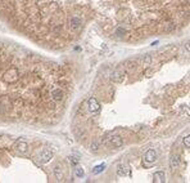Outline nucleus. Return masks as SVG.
<instances>
[{"mask_svg":"<svg viewBox=\"0 0 190 183\" xmlns=\"http://www.w3.org/2000/svg\"><path fill=\"white\" fill-rule=\"evenodd\" d=\"M89 110L91 111L93 113H95V112H99V110H100V103L96 101V98H94V97H91L89 99Z\"/></svg>","mask_w":190,"mask_h":183,"instance_id":"1","label":"nucleus"},{"mask_svg":"<svg viewBox=\"0 0 190 183\" xmlns=\"http://www.w3.org/2000/svg\"><path fill=\"white\" fill-rule=\"evenodd\" d=\"M123 76H125V71L122 68H117L112 74V80L116 81V83H121V81H123Z\"/></svg>","mask_w":190,"mask_h":183,"instance_id":"2","label":"nucleus"},{"mask_svg":"<svg viewBox=\"0 0 190 183\" xmlns=\"http://www.w3.org/2000/svg\"><path fill=\"white\" fill-rule=\"evenodd\" d=\"M144 160H145L147 162H154L157 160V152L156 150H148L145 152V155H144Z\"/></svg>","mask_w":190,"mask_h":183,"instance_id":"3","label":"nucleus"},{"mask_svg":"<svg viewBox=\"0 0 190 183\" xmlns=\"http://www.w3.org/2000/svg\"><path fill=\"white\" fill-rule=\"evenodd\" d=\"M51 157H53V152L49 151V150H44V151L40 153V161H41V162H48V161H50Z\"/></svg>","mask_w":190,"mask_h":183,"instance_id":"4","label":"nucleus"},{"mask_svg":"<svg viewBox=\"0 0 190 183\" xmlns=\"http://www.w3.org/2000/svg\"><path fill=\"white\" fill-rule=\"evenodd\" d=\"M154 182H157V183H163V182H166L165 172H157V173H154Z\"/></svg>","mask_w":190,"mask_h":183,"instance_id":"5","label":"nucleus"},{"mask_svg":"<svg viewBox=\"0 0 190 183\" xmlns=\"http://www.w3.org/2000/svg\"><path fill=\"white\" fill-rule=\"evenodd\" d=\"M111 139V143L109 145L111 146H113V147H116V148H118V147H121L122 146V138L121 137H118V135H116V137H113V138H109Z\"/></svg>","mask_w":190,"mask_h":183,"instance_id":"6","label":"nucleus"},{"mask_svg":"<svg viewBox=\"0 0 190 183\" xmlns=\"http://www.w3.org/2000/svg\"><path fill=\"white\" fill-rule=\"evenodd\" d=\"M51 97H53V99L55 101H60L63 98V93L60 89H54L53 92H51Z\"/></svg>","mask_w":190,"mask_h":183,"instance_id":"7","label":"nucleus"},{"mask_svg":"<svg viewBox=\"0 0 190 183\" xmlns=\"http://www.w3.org/2000/svg\"><path fill=\"white\" fill-rule=\"evenodd\" d=\"M179 164H180V161H179V157L176 155H173L172 157H171V160H170V165H171V169H177L179 168Z\"/></svg>","mask_w":190,"mask_h":183,"instance_id":"8","label":"nucleus"},{"mask_svg":"<svg viewBox=\"0 0 190 183\" xmlns=\"http://www.w3.org/2000/svg\"><path fill=\"white\" fill-rule=\"evenodd\" d=\"M128 173V166L127 165H120L118 166V175H126Z\"/></svg>","mask_w":190,"mask_h":183,"instance_id":"9","label":"nucleus"},{"mask_svg":"<svg viewBox=\"0 0 190 183\" xmlns=\"http://www.w3.org/2000/svg\"><path fill=\"white\" fill-rule=\"evenodd\" d=\"M54 173H55V177H57L58 181H63V173H62V170H60V166H55Z\"/></svg>","mask_w":190,"mask_h":183,"instance_id":"10","label":"nucleus"},{"mask_svg":"<svg viewBox=\"0 0 190 183\" xmlns=\"http://www.w3.org/2000/svg\"><path fill=\"white\" fill-rule=\"evenodd\" d=\"M104 169H105V164H100V165L95 166L94 170H93V174H99V173H102Z\"/></svg>","mask_w":190,"mask_h":183,"instance_id":"11","label":"nucleus"},{"mask_svg":"<svg viewBox=\"0 0 190 183\" xmlns=\"http://www.w3.org/2000/svg\"><path fill=\"white\" fill-rule=\"evenodd\" d=\"M17 147H18L19 151L26 152V150H27V143H25V142H18V143H17Z\"/></svg>","mask_w":190,"mask_h":183,"instance_id":"12","label":"nucleus"},{"mask_svg":"<svg viewBox=\"0 0 190 183\" xmlns=\"http://www.w3.org/2000/svg\"><path fill=\"white\" fill-rule=\"evenodd\" d=\"M71 23L73 25V27L77 28V27H80V25H81V21H80L79 18H73L72 21H71Z\"/></svg>","mask_w":190,"mask_h":183,"instance_id":"13","label":"nucleus"},{"mask_svg":"<svg viewBox=\"0 0 190 183\" xmlns=\"http://www.w3.org/2000/svg\"><path fill=\"white\" fill-rule=\"evenodd\" d=\"M184 145H185L186 148H189V147H190V137H189V134L184 138Z\"/></svg>","mask_w":190,"mask_h":183,"instance_id":"14","label":"nucleus"},{"mask_svg":"<svg viewBox=\"0 0 190 183\" xmlns=\"http://www.w3.org/2000/svg\"><path fill=\"white\" fill-rule=\"evenodd\" d=\"M76 175H77L79 178H82V177H83V170H82L81 168H77V169H76Z\"/></svg>","mask_w":190,"mask_h":183,"instance_id":"15","label":"nucleus"},{"mask_svg":"<svg viewBox=\"0 0 190 183\" xmlns=\"http://www.w3.org/2000/svg\"><path fill=\"white\" fill-rule=\"evenodd\" d=\"M69 160H71V164H77V162H79V160H77L76 157H71Z\"/></svg>","mask_w":190,"mask_h":183,"instance_id":"16","label":"nucleus"}]
</instances>
